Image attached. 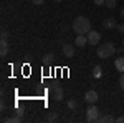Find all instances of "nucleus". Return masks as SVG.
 <instances>
[{
	"label": "nucleus",
	"instance_id": "20",
	"mask_svg": "<svg viewBox=\"0 0 124 123\" xmlns=\"http://www.w3.org/2000/svg\"><path fill=\"white\" fill-rule=\"evenodd\" d=\"M0 35H2V40H7V38H8V32H7V30L3 28V30H2V33H0Z\"/></svg>",
	"mask_w": 124,
	"mask_h": 123
},
{
	"label": "nucleus",
	"instance_id": "10",
	"mask_svg": "<svg viewBox=\"0 0 124 123\" xmlns=\"http://www.w3.org/2000/svg\"><path fill=\"white\" fill-rule=\"evenodd\" d=\"M7 53H8V42H7V40H2V42H0V55L5 57Z\"/></svg>",
	"mask_w": 124,
	"mask_h": 123
},
{
	"label": "nucleus",
	"instance_id": "9",
	"mask_svg": "<svg viewBox=\"0 0 124 123\" xmlns=\"http://www.w3.org/2000/svg\"><path fill=\"white\" fill-rule=\"evenodd\" d=\"M86 43H88V35H76V42H75L76 47H86Z\"/></svg>",
	"mask_w": 124,
	"mask_h": 123
},
{
	"label": "nucleus",
	"instance_id": "11",
	"mask_svg": "<svg viewBox=\"0 0 124 123\" xmlns=\"http://www.w3.org/2000/svg\"><path fill=\"white\" fill-rule=\"evenodd\" d=\"M114 66H116V70H117V72H121V73H123V72H124V57L116 58Z\"/></svg>",
	"mask_w": 124,
	"mask_h": 123
},
{
	"label": "nucleus",
	"instance_id": "7",
	"mask_svg": "<svg viewBox=\"0 0 124 123\" xmlns=\"http://www.w3.org/2000/svg\"><path fill=\"white\" fill-rule=\"evenodd\" d=\"M103 27H104L106 30H116V27H117L116 19L114 17H108V19H104L103 20Z\"/></svg>",
	"mask_w": 124,
	"mask_h": 123
},
{
	"label": "nucleus",
	"instance_id": "3",
	"mask_svg": "<svg viewBox=\"0 0 124 123\" xmlns=\"http://www.w3.org/2000/svg\"><path fill=\"white\" fill-rule=\"evenodd\" d=\"M86 120L88 122H98L99 120V108L94 103H91L86 108Z\"/></svg>",
	"mask_w": 124,
	"mask_h": 123
},
{
	"label": "nucleus",
	"instance_id": "25",
	"mask_svg": "<svg viewBox=\"0 0 124 123\" xmlns=\"http://www.w3.org/2000/svg\"><path fill=\"white\" fill-rule=\"evenodd\" d=\"M117 53H124V45H121V47H117Z\"/></svg>",
	"mask_w": 124,
	"mask_h": 123
},
{
	"label": "nucleus",
	"instance_id": "29",
	"mask_svg": "<svg viewBox=\"0 0 124 123\" xmlns=\"http://www.w3.org/2000/svg\"><path fill=\"white\" fill-rule=\"evenodd\" d=\"M123 45H124V38H123Z\"/></svg>",
	"mask_w": 124,
	"mask_h": 123
},
{
	"label": "nucleus",
	"instance_id": "5",
	"mask_svg": "<svg viewBox=\"0 0 124 123\" xmlns=\"http://www.w3.org/2000/svg\"><path fill=\"white\" fill-rule=\"evenodd\" d=\"M99 42H101V33L96 30H91L88 33V43L89 45H99Z\"/></svg>",
	"mask_w": 124,
	"mask_h": 123
},
{
	"label": "nucleus",
	"instance_id": "2",
	"mask_svg": "<svg viewBox=\"0 0 124 123\" xmlns=\"http://www.w3.org/2000/svg\"><path fill=\"white\" fill-rule=\"evenodd\" d=\"M98 57L99 58H109L116 53V45L113 42H106L103 45H98V50H96Z\"/></svg>",
	"mask_w": 124,
	"mask_h": 123
},
{
	"label": "nucleus",
	"instance_id": "19",
	"mask_svg": "<svg viewBox=\"0 0 124 123\" xmlns=\"http://www.w3.org/2000/svg\"><path fill=\"white\" fill-rule=\"evenodd\" d=\"M15 113L18 115V116H22V118H25V115H27V112H25V110H20V108H18V110H17Z\"/></svg>",
	"mask_w": 124,
	"mask_h": 123
},
{
	"label": "nucleus",
	"instance_id": "13",
	"mask_svg": "<svg viewBox=\"0 0 124 123\" xmlns=\"http://www.w3.org/2000/svg\"><path fill=\"white\" fill-rule=\"evenodd\" d=\"M98 122H101V123H113V122H116V118L113 116V115H104V116H99Z\"/></svg>",
	"mask_w": 124,
	"mask_h": 123
},
{
	"label": "nucleus",
	"instance_id": "22",
	"mask_svg": "<svg viewBox=\"0 0 124 123\" xmlns=\"http://www.w3.org/2000/svg\"><path fill=\"white\" fill-rule=\"evenodd\" d=\"M116 30H117V32H121V33H124V23H117Z\"/></svg>",
	"mask_w": 124,
	"mask_h": 123
},
{
	"label": "nucleus",
	"instance_id": "12",
	"mask_svg": "<svg viewBox=\"0 0 124 123\" xmlns=\"http://www.w3.org/2000/svg\"><path fill=\"white\" fill-rule=\"evenodd\" d=\"M22 120H23V118H22V116H18V115L15 113V115H10L8 118H5L3 122H7V123H20Z\"/></svg>",
	"mask_w": 124,
	"mask_h": 123
},
{
	"label": "nucleus",
	"instance_id": "18",
	"mask_svg": "<svg viewBox=\"0 0 124 123\" xmlns=\"http://www.w3.org/2000/svg\"><path fill=\"white\" fill-rule=\"evenodd\" d=\"M56 118H58V113H56V112H50V113L46 115V120H48V122H55Z\"/></svg>",
	"mask_w": 124,
	"mask_h": 123
},
{
	"label": "nucleus",
	"instance_id": "15",
	"mask_svg": "<svg viewBox=\"0 0 124 123\" xmlns=\"http://www.w3.org/2000/svg\"><path fill=\"white\" fill-rule=\"evenodd\" d=\"M101 75H103V70H101V66L96 65L94 68H93V76H94V78H101Z\"/></svg>",
	"mask_w": 124,
	"mask_h": 123
},
{
	"label": "nucleus",
	"instance_id": "4",
	"mask_svg": "<svg viewBox=\"0 0 124 123\" xmlns=\"http://www.w3.org/2000/svg\"><path fill=\"white\" fill-rule=\"evenodd\" d=\"M50 95H51V98L53 100H56V102H60V100H63V88L60 85H51L50 86Z\"/></svg>",
	"mask_w": 124,
	"mask_h": 123
},
{
	"label": "nucleus",
	"instance_id": "26",
	"mask_svg": "<svg viewBox=\"0 0 124 123\" xmlns=\"http://www.w3.org/2000/svg\"><path fill=\"white\" fill-rule=\"evenodd\" d=\"M116 122H117V123H124V115H123V116H119V118H116Z\"/></svg>",
	"mask_w": 124,
	"mask_h": 123
},
{
	"label": "nucleus",
	"instance_id": "27",
	"mask_svg": "<svg viewBox=\"0 0 124 123\" xmlns=\"http://www.w3.org/2000/svg\"><path fill=\"white\" fill-rule=\"evenodd\" d=\"M121 19H124V9H121Z\"/></svg>",
	"mask_w": 124,
	"mask_h": 123
},
{
	"label": "nucleus",
	"instance_id": "1",
	"mask_svg": "<svg viewBox=\"0 0 124 123\" xmlns=\"http://www.w3.org/2000/svg\"><path fill=\"white\" fill-rule=\"evenodd\" d=\"M73 30L76 32V35H88L91 32V22L83 15H78L73 22Z\"/></svg>",
	"mask_w": 124,
	"mask_h": 123
},
{
	"label": "nucleus",
	"instance_id": "28",
	"mask_svg": "<svg viewBox=\"0 0 124 123\" xmlns=\"http://www.w3.org/2000/svg\"><path fill=\"white\" fill-rule=\"evenodd\" d=\"M53 2H63V0H53Z\"/></svg>",
	"mask_w": 124,
	"mask_h": 123
},
{
	"label": "nucleus",
	"instance_id": "24",
	"mask_svg": "<svg viewBox=\"0 0 124 123\" xmlns=\"http://www.w3.org/2000/svg\"><path fill=\"white\" fill-rule=\"evenodd\" d=\"M106 0H94V5H104Z\"/></svg>",
	"mask_w": 124,
	"mask_h": 123
},
{
	"label": "nucleus",
	"instance_id": "17",
	"mask_svg": "<svg viewBox=\"0 0 124 123\" xmlns=\"http://www.w3.org/2000/svg\"><path fill=\"white\" fill-rule=\"evenodd\" d=\"M108 9H116V5H117V0H106V3H104Z\"/></svg>",
	"mask_w": 124,
	"mask_h": 123
},
{
	"label": "nucleus",
	"instance_id": "23",
	"mask_svg": "<svg viewBox=\"0 0 124 123\" xmlns=\"http://www.w3.org/2000/svg\"><path fill=\"white\" fill-rule=\"evenodd\" d=\"M31 3H33V5H43L45 0H31Z\"/></svg>",
	"mask_w": 124,
	"mask_h": 123
},
{
	"label": "nucleus",
	"instance_id": "14",
	"mask_svg": "<svg viewBox=\"0 0 124 123\" xmlns=\"http://www.w3.org/2000/svg\"><path fill=\"white\" fill-rule=\"evenodd\" d=\"M53 58H55L53 53H46V55H43V65H50V63L53 62Z\"/></svg>",
	"mask_w": 124,
	"mask_h": 123
},
{
	"label": "nucleus",
	"instance_id": "16",
	"mask_svg": "<svg viewBox=\"0 0 124 123\" xmlns=\"http://www.w3.org/2000/svg\"><path fill=\"white\" fill-rule=\"evenodd\" d=\"M68 108H70V110H76L78 106H79V103H78L76 100H68Z\"/></svg>",
	"mask_w": 124,
	"mask_h": 123
},
{
	"label": "nucleus",
	"instance_id": "6",
	"mask_svg": "<svg viewBox=\"0 0 124 123\" xmlns=\"http://www.w3.org/2000/svg\"><path fill=\"white\" fill-rule=\"evenodd\" d=\"M98 98H99V95H98V92H96V90H88V92L85 93V102L88 105L96 103V102H98Z\"/></svg>",
	"mask_w": 124,
	"mask_h": 123
},
{
	"label": "nucleus",
	"instance_id": "21",
	"mask_svg": "<svg viewBox=\"0 0 124 123\" xmlns=\"http://www.w3.org/2000/svg\"><path fill=\"white\" fill-rule=\"evenodd\" d=\"M119 85H121V88L124 90V72L121 73V76H119Z\"/></svg>",
	"mask_w": 124,
	"mask_h": 123
},
{
	"label": "nucleus",
	"instance_id": "8",
	"mask_svg": "<svg viewBox=\"0 0 124 123\" xmlns=\"http://www.w3.org/2000/svg\"><path fill=\"white\" fill-rule=\"evenodd\" d=\"M61 48H63V55H65L66 58H73V57H75V47H73V45H70V43H63Z\"/></svg>",
	"mask_w": 124,
	"mask_h": 123
}]
</instances>
